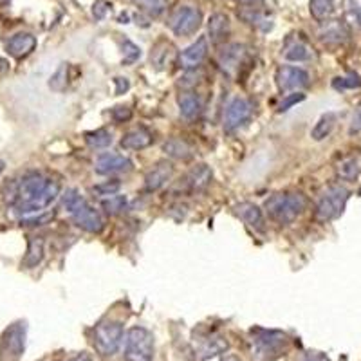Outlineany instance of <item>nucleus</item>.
<instances>
[{"label": "nucleus", "mask_w": 361, "mask_h": 361, "mask_svg": "<svg viewBox=\"0 0 361 361\" xmlns=\"http://www.w3.org/2000/svg\"><path fill=\"white\" fill-rule=\"evenodd\" d=\"M305 208H307V197L300 192L275 193L264 204L267 217L282 226L295 222L304 214Z\"/></svg>", "instance_id": "1"}, {"label": "nucleus", "mask_w": 361, "mask_h": 361, "mask_svg": "<svg viewBox=\"0 0 361 361\" xmlns=\"http://www.w3.org/2000/svg\"><path fill=\"white\" fill-rule=\"evenodd\" d=\"M253 356L259 361H275L289 349L291 340L282 331L257 329L253 331Z\"/></svg>", "instance_id": "2"}, {"label": "nucleus", "mask_w": 361, "mask_h": 361, "mask_svg": "<svg viewBox=\"0 0 361 361\" xmlns=\"http://www.w3.org/2000/svg\"><path fill=\"white\" fill-rule=\"evenodd\" d=\"M123 338V324L121 322L107 320L96 325L94 334H92V343H94V349L99 356L111 357L118 353Z\"/></svg>", "instance_id": "3"}, {"label": "nucleus", "mask_w": 361, "mask_h": 361, "mask_svg": "<svg viewBox=\"0 0 361 361\" xmlns=\"http://www.w3.org/2000/svg\"><path fill=\"white\" fill-rule=\"evenodd\" d=\"M125 361H152L154 360V334L145 327L128 329L125 336Z\"/></svg>", "instance_id": "4"}, {"label": "nucleus", "mask_w": 361, "mask_h": 361, "mask_svg": "<svg viewBox=\"0 0 361 361\" xmlns=\"http://www.w3.org/2000/svg\"><path fill=\"white\" fill-rule=\"evenodd\" d=\"M350 192L343 186H329L324 193L320 195L318 202H316L314 217L320 222L334 221L343 214L345 204L349 201Z\"/></svg>", "instance_id": "5"}, {"label": "nucleus", "mask_w": 361, "mask_h": 361, "mask_svg": "<svg viewBox=\"0 0 361 361\" xmlns=\"http://www.w3.org/2000/svg\"><path fill=\"white\" fill-rule=\"evenodd\" d=\"M27 325L25 322H15L4 331L0 338V360L18 361L25 350Z\"/></svg>", "instance_id": "6"}, {"label": "nucleus", "mask_w": 361, "mask_h": 361, "mask_svg": "<svg viewBox=\"0 0 361 361\" xmlns=\"http://www.w3.org/2000/svg\"><path fill=\"white\" fill-rule=\"evenodd\" d=\"M202 13L193 6H179L169 17V27L177 37H190L201 27Z\"/></svg>", "instance_id": "7"}, {"label": "nucleus", "mask_w": 361, "mask_h": 361, "mask_svg": "<svg viewBox=\"0 0 361 361\" xmlns=\"http://www.w3.org/2000/svg\"><path fill=\"white\" fill-rule=\"evenodd\" d=\"M58 195H60V183L51 179V183L47 185V188H45L44 192L38 195V197H35L33 201L22 202V204L13 206V208H15V212H17L22 219L33 217V215L42 214V212H45V209L49 208Z\"/></svg>", "instance_id": "8"}, {"label": "nucleus", "mask_w": 361, "mask_h": 361, "mask_svg": "<svg viewBox=\"0 0 361 361\" xmlns=\"http://www.w3.org/2000/svg\"><path fill=\"white\" fill-rule=\"evenodd\" d=\"M212 180H214V172H212L208 164H197V166H193L192 170H188L185 176L180 177L177 190L192 195V193L204 192L212 185Z\"/></svg>", "instance_id": "9"}, {"label": "nucleus", "mask_w": 361, "mask_h": 361, "mask_svg": "<svg viewBox=\"0 0 361 361\" xmlns=\"http://www.w3.org/2000/svg\"><path fill=\"white\" fill-rule=\"evenodd\" d=\"M51 183V179L44 176L40 172H29L22 177L20 180H17V199H15V204H22V202L33 201L35 197H38L47 185Z\"/></svg>", "instance_id": "10"}, {"label": "nucleus", "mask_w": 361, "mask_h": 361, "mask_svg": "<svg viewBox=\"0 0 361 361\" xmlns=\"http://www.w3.org/2000/svg\"><path fill=\"white\" fill-rule=\"evenodd\" d=\"M253 116V105L246 98H235L226 109L224 114V130L235 132L247 123Z\"/></svg>", "instance_id": "11"}, {"label": "nucleus", "mask_w": 361, "mask_h": 361, "mask_svg": "<svg viewBox=\"0 0 361 361\" xmlns=\"http://www.w3.org/2000/svg\"><path fill=\"white\" fill-rule=\"evenodd\" d=\"M71 217H73L74 224L87 233H102L105 228V219H103L102 212L96 209L94 206H90L87 201L80 208L74 209Z\"/></svg>", "instance_id": "12"}, {"label": "nucleus", "mask_w": 361, "mask_h": 361, "mask_svg": "<svg viewBox=\"0 0 361 361\" xmlns=\"http://www.w3.org/2000/svg\"><path fill=\"white\" fill-rule=\"evenodd\" d=\"M276 85L282 92H291V90L304 89L309 85L311 78H309V73L300 67L293 66H282L276 71Z\"/></svg>", "instance_id": "13"}, {"label": "nucleus", "mask_w": 361, "mask_h": 361, "mask_svg": "<svg viewBox=\"0 0 361 361\" xmlns=\"http://www.w3.org/2000/svg\"><path fill=\"white\" fill-rule=\"evenodd\" d=\"M244 60H246V47L243 44H228L217 58L219 67L228 76H235L244 66Z\"/></svg>", "instance_id": "14"}, {"label": "nucleus", "mask_w": 361, "mask_h": 361, "mask_svg": "<svg viewBox=\"0 0 361 361\" xmlns=\"http://www.w3.org/2000/svg\"><path fill=\"white\" fill-rule=\"evenodd\" d=\"M208 38L201 37L197 42H193L192 45H188L183 53L179 54V67L185 71H195L204 63V60L208 58Z\"/></svg>", "instance_id": "15"}, {"label": "nucleus", "mask_w": 361, "mask_h": 361, "mask_svg": "<svg viewBox=\"0 0 361 361\" xmlns=\"http://www.w3.org/2000/svg\"><path fill=\"white\" fill-rule=\"evenodd\" d=\"M96 173L99 176H111V173H121V172H130L132 170V161L125 156L119 154H99L98 159L94 164Z\"/></svg>", "instance_id": "16"}, {"label": "nucleus", "mask_w": 361, "mask_h": 361, "mask_svg": "<svg viewBox=\"0 0 361 361\" xmlns=\"http://www.w3.org/2000/svg\"><path fill=\"white\" fill-rule=\"evenodd\" d=\"M173 177V164L170 161H159L145 177V190L147 192H157L164 185H169Z\"/></svg>", "instance_id": "17"}, {"label": "nucleus", "mask_w": 361, "mask_h": 361, "mask_svg": "<svg viewBox=\"0 0 361 361\" xmlns=\"http://www.w3.org/2000/svg\"><path fill=\"white\" fill-rule=\"evenodd\" d=\"M37 47V38L31 33H17L13 35L8 42H6V51L9 56L22 60V58L29 56Z\"/></svg>", "instance_id": "18"}, {"label": "nucleus", "mask_w": 361, "mask_h": 361, "mask_svg": "<svg viewBox=\"0 0 361 361\" xmlns=\"http://www.w3.org/2000/svg\"><path fill=\"white\" fill-rule=\"evenodd\" d=\"M318 37L327 45H341L349 40L350 31L341 20H331L322 25Z\"/></svg>", "instance_id": "19"}, {"label": "nucleus", "mask_w": 361, "mask_h": 361, "mask_svg": "<svg viewBox=\"0 0 361 361\" xmlns=\"http://www.w3.org/2000/svg\"><path fill=\"white\" fill-rule=\"evenodd\" d=\"M154 143V134L150 130H147L145 127L132 128V130L125 132V135L121 137V148L125 150H143L148 148Z\"/></svg>", "instance_id": "20"}, {"label": "nucleus", "mask_w": 361, "mask_h": 361, "mask_svg": "<svg viewBox=\"0 0 361 361\" xmlns=\"http://www.w3.org/2000/svg\"><path fill=\"white\" fill-rule=\"evenodd\" d=\"M235 215H237L240 221L246 222L250 228H253V230L264 231L262 209L257 204H253V202H240V204L235 206Z\"/></svg>", "instance_id": "21"}, {"label": "nucleus", "mask_w": 361, "mask_h": 361, "mask_svg": "<svg viewBox=\"0 0 361 361\" xmlns=\"http://www.w3.org/2000/svg\"><path fill=\"white\" fill-rule=\"evenodd\" d=\"M228 347H230V343H228V340H226L222 334H209L208 338H204V340L201 341L197 354L201 360H208V357H214L217 356V354L226 353Z\"/></svg>", "instance_id": "22"}, {"label": "nucleus", "mask_w": 361, "mask_h": 361, "mask_svg": "<svg viewBox=\"0 0 361 361\" xmlns=\"http://www.w3.org/2000/svg\"><path fill=\"white\" fill-rule=\"evenodd\" d=\"M230 35V18L224 13H215L209 17L208 22V37L212 38V44H222Z\"/></svg>", "instance_id": "23"}, {"label": "nucleus", "mask_w": 361, "mask_h": 361, "mask_svg": "<svg viewBox=\"0 0 361 361\" xmlns=\"http://www.w3.org/2000/svg\"><path fill=\"white\" fill-rule=\"evenodd\" d=\"M45 257V243L42 237H29L27 251L22 259V267L24 269H33L38 264H42Z\"/></svg>", "instance_id": "24"}, {"label": "nucleus", "mask_w": 361, "mask_h": 361, "mask_svg": "<svg viewBox=\"0 0 361 361\" xmlns=\"http://www.w3.org/2000/svg\"><path fill=\"white\" fill-rule=\"evenodd\" d=\"M177 105H179L180 116L186 119L197 118L202 111V99L199 98V94L190 92V90L180 92L179 98H177Z\"/></svg>", "instance_id": "25"}, {"label": "nucleus", "mask_w": 361, "mask_h": 361, "mask_svg": "<svg viewBox=\"0 0 361 361\" xmlns=\"http://www.w3.org/2000/svg\"><path fill=\"white\" fill-rule=\"evenodd\" d=\"M283 56H286V60H291V62H307L312 58V49L304 38H293L286 45Z\"/></svg>", "instance_id": "26"}, {"label": "nucleus", "mask_w": 361, "mask_h": 361, "mask_svg": "<svg viewBox=\"0 0 361 361\" xmlns=\"http://www.w3.org/2000/svg\"><path fill=\"white\" fill-rule=\"evenodd\" d=\"M173 56H176V49L170 42H159L152 49L150 54V60H152V67L157 71L169 69V66L172 63Z\"/></svg>", "instance_id": "27"}, {"label": "nucleus", "mask_w": 361, "mask_h": 361, "mask_svg": "<svg viewBox=\"0 0 361 361\" xmlns=\"http://www.w3.org/2000/svg\"><path fill=\"white\" fill-rule=\"evenodd\" d=\"M163 152L166 156H170L172 159H180L186 161L193 156V147L185 140H179V137H172L166 143L163 145Z\"/></svg>", "instance_id": "28"}, {"label": "nucleus", "mask_w": 361, "mask_h": 361, "mask_svg": "<svg viewBox=\"0 0 361 361\" xmlns=\"http://www.w3.org/2000/svg\"><path fill=\"white\" fill-rule=\"evenodd\" d=\"M336 173L343 180H354L361 173V157L349 156L341 159L336 166Z\"/></svg>", "instance_id": "29"}, {"label": "nucleus", "mask_w": 361, "mask_h": 361, "mask_svg": "<svg viewBox=\"0 0 361 361\" xmlns=\"http://www.w3.org/2000/svg\"><path fill=\"white\" fill-rule=\"evenodd\" d=\"M334 125H336V114H333V112H327V114L322 116L318 121H316V125L312 127L311 130V137L314 141H322L325 140L331 132H333Z\"/></svg>", "instance_id": "30"}, {"label": "nucleus", "mask_w": 361, "mask_h": 361, "mask_svg": "<svg viewBox=\"0 0 361 361\" xmlns=\"http://www.w3.org/2000/svg\"><path fill=\"white\" fill-rule=\"evenodd\" d=\"M85 143L89 145L90 148H107L112 145V134L107 130V128H98V130H90L85 132Z\"/></svg>", "instance_id": "31"}, {"label": "nucleus", "mask_w": 361, "mask_h": 361, "mask_svg": "<svg viewBox=\"0 0 361 361\" xmlns=\"http://www.w3.org/2000/svg\"><path fill=\"white\" fill-rule=\"evenodd\" d=\"M309 9H311L312 18L325 22L334 13V0H311Z\"/></svg>", "instance_id": "32"}, {"label": "nucleus", "mask_w": 361, "mask_h": 361, "mask_svg": "<svg viewBox=\"0 0 361 361\" xmlns=\"http://www.w3.org/2000/svg\"><path fill=\"white\" fill-rule=\"evenodd\" d=\"M130 2L134 6H137L141 11L148 13L150 17H159L169 8L166 0H130Z\"/></svg>", "instance_id": "33"}, {"label": "nucleus", "mask_w": 361, "mask_h": 361, "mask_svg": "<svg viewBox=\"0 0 361 361\" xmlns=\"http://www.w3.org/2000/svg\"><path fill=\"white\" fill-rule=\"evenodd\" d=\"M102 208L107 212L109 215H119L123 214L125 209L128 208V199L127 195H111V197L103 199Z\"/></svg>", "instance_id": "34"}, {"label": "nucleus", "mask_w": 361, "mask_h": 361, "mask_svg": "<svg viewBox=\"0 0 361 361\" xmlns=\"http://www.w3.org/2000/svg\"><path fill=\"white\" fill-rule=\"evenodd\" d=\"M119 188H121V183H119L118 179H112L107 180V183H102V185H96L94 188H92V192L98 193L99 197H111V195H116V193H118Z\"/></svg>", "instance_id": "35"}, {"label": "nucleus", "mask_w": 361, "mask_h": 361, "mask_svg": "<svg viewBox=\"0 0 361 361\" xmlns=\"http://www.w3.org/2000/svg\"><path fill=\"white\" fill-rule=\"evenodd\" d=\"M343 8L347 17L361 27V0H343Z\"/></svg>", "instance_id": "36"}, {"label": "nucleus", "mask_w": 361, "mask_h": 361, "mask_svg": "<svg viewBox=\"0 0 361 361\" xmlns=\"http://www.w3.org/2000/svg\"><path fill=\"white\" fill-rule=\"evenodd\" d=\"M333 87L338 90L357 89V87H361V78L357 74H349V76H343V78H334Z\"/></svg>", "instance_id": "37"}, {"label": "nucleus", "mask_w": 361, "mask_h": 361, "mask_svg": "<svg viewBox=\"0 0 361 361\" xmlns=\"http://www.w3.org/2000/svg\"><path fill=\"white\" fill-rule=\"evenodd\" d=\"M67 69H69V67H67V63H63V66L60 67V69H58L56 73L53 74V76H51V82H49L51 89L58 90V92L66 89V85H67Z\"/></svg>", "instance_id": "38"}, {"label": "nucleus", "mask_w": 361, "mask_h": 361, "mask_svg": "<svg viewBox=\"0 0 361 361\" xmlns=\"http://www.w3.org/2000/svg\"><path fill=\"white\" fill-rule=\"evenodd\" d=\"M121 47H123V63H134L135 60L141 56L140 47L135 44H132L130 40H125L123 44H121Z\"/></svg>", "instance_id": "39"}, {"label": "nucleus", "mask_w": 361, "mask_h": 361, "mask_svg": "<svg viewBox=\"0 0 361 361\" xmlns=\"http://www.w3.org/2000/svg\"><path fill=\"white\" fill-rule=\"evenodd\" d=\"M51 219H54V212H42V214L33 215V217H27V219H22V224L25 226H42L45 222H49Z\"/></svg>", "instance_id": "40"}, {"label": "nucleus", "mask_w": 361, "mask_h": 361, "mask_svg": "<svg viewBox=\"0 0 361 361\" xmlns=\"http://www.w3.org/2000/svg\"><path fill=\"white\" fill-rule=\"evenodd\" d=\"M302 99H305V94H300V92H295V94H286V96H283L282 103L279 105V111L280 112L289 111V109L295 107L296 103H300Z\"/></svg>", "instance_id": "41"}, {"label": "nucleus", "mask_w": 361, "mask_h": 361, "mask_svg": "<svg viewBox=\"0 0 361 361\" xmlns=\"http://www.w3.org/2000/svg\"><path fill=\"white\" fill-rule=\"evenodd\" d=\"M111 116L116 123H125V121H128L132 118V111L128 107H125V105H119V107L112 109Z\"/></svg>", "instance_id": "42"}, {"label": "nucleus", "mask_w": 361, "mask_h": 361, "mask_svg": "<svg viewBox=\"0 0 361 361\" xmlns=\"http://www.w3.org/2000/svg\"><path fill=\"white\" fill-rule=\"evenodd\" d=\"M109 8H111V4H109V2H105V0H96L94 8H92V15H94L96 20H102V18H105V15L109 13Z\"/></svg>", "instance_id": "43"}, {"label": "nucleus", "mask_w": 361, "mask_h": 361, "mask_svg": "<svg viewBox=\"0 0 361 361\" xmlns=\"http://www.w3.org/2000/svg\"><path fill=\"white\" fill-rule=\"evenodd\" d=\"M350 134H360L361 132V103L357 105V109L354 111L353 119H350V128H349Z\"/></svg>", "instance_id": "44"}, {"label": "nucleus", "mask_w": 361, "mask_h": 361, "mask_svg": "<svg viewBox=\"0 0 361 361\" xmlns=\"http://www.w3.org/2000/svg\"><path fill=\"white\" fill-rule=\"evenodd\" d=\"M114 83H116V94H123L125 90H128V87H130V83L127 82V78H116Z\"/></svg>", "instance_id": "45"}, {"label": "nucleus", "mask_w": 361, "mask_h": 361, "mask_svg": "<svg viewBox=\"0 0 361 361\" xmlns=\"http://www.w3.org/2000/svg\"><path fill=\"white\" fill-rule=\"evenodd\" d=\"M300 361H329L324 354H309V356L302 357Z\"/></svg>", "instance_id": "46"}, {"label": "nucleus", "mask_w": 361, "mask_h": 361, "mask_svg": "<svg viewBox=\"0 0 361 361\" xmlns=\"http://www.w3.org/2000/svg\"><path fill=\"white\" fill-rule=\"evenodd\" d=\"M67 361H92V357H90L89 354H78V356L71 357V360Z\"/></svg>", "instance_id": "47"}, {"label": "nucleus", "mask_w": 361, "mask_h": 361, "mask_svg": "<svg viewBox=\"0 0 361 361\" xmlns=\"http://www.w3.org/2000/svg\"><path fill=\"white\" fill-rule=\"evenodd\" d=\"M237 2H240V4H246V6H255V4H260V2H264V0H237Z\"/></svg>", "instance_id": "48"}, {"label": "nucleus", "mask_w": 361, "mask_h": 361, "mask_svg": "<svg viewBox=\"0 0 361 361\" xmlns=\"http://www.w3.org/2000/svg\"><path fill=\"white\" fill-rule=\"evenodd\" d=\"M224 361H243V360H240V357H237V356H226Z\"/></svg>", "instance_id": "49"}, {"label": "nucleus", "mask_w": 361, "mask_h": 361, "mask_svg": "<svg viewBox=\"0 0 361 361\" xmlns=\"http://www.w3.org/2000/svg\"><path fill=\"white\" fill-rule=\"evenodd\" d=\"M6 170V163L4 161H0V176H2V172H4Z\"/></svg>", "instance_id": "50"}, {"label": "nucleus", "mask_w": 361, "mask_h": 361, "mask_svg": "<svg viewBox=\"0 0 361 361\" xmlns=\"http://www.w3.org/2000/svg\"><path fill=\"white\" fill-rule=\"evenodd\" d=\"M6 2H8V0H0V6H2V4H6Z\"/></svg>", "instance_id": "51"}]
</instances>
